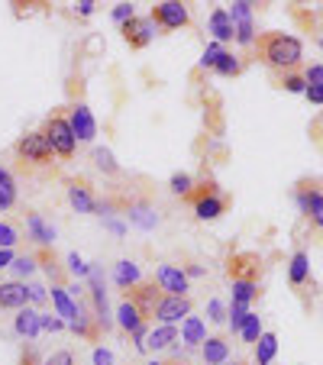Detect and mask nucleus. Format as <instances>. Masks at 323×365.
Wrapping results in <instances>:
<instances>
[{
  "label": "nucleus",
  "instance_id": "obj_1",
  "mask_svg": "<svg viewBox=\"0 0 323 365\" xmlns=\"http://www.w3.org/2000/svg\"><path fill=\"white\" fill-rule=\"evenodd\" d=\"M262 56L272 68H297L304 58V46L297 36H285V33H272L262 42Z\"/></svg>",
  "mask_w": 323,
  "mask_h": 365
},
{
  "label": "nucleus",
  "instance_id": "obj_2",
  "mask_svg": "<svg viewBox=\"0 0 323 365\" xmlns=\"http://www.w3.org/2000/svg\"><path fill=\"white\" fill-rule=\"evenodd\" d=\"M42 136L49 139V146H52L56 155H62V159H72V155H74L78 139H74L72 126H68V117H49L46 133H42Z\"/></svg>",
  "mask_w": 323,
  "mask_h": 365
},
{
  "label": "nucleus",
  "instance_id": "obj_3",
  "mask_svg": "<svg viewBox=\"0 0 323 365\" xmlns=\"http://www.w3.org/2000/svg\"><path fill=\"white\" fill-rule=\"evenodd\" d=\"M152 317L158 323H165V327H175L178 320L191 317V300L188 298H172V294H162V300L156 304V314Z\"/></svg>",
  "mask_w": 323,
  "mask_h": 365
},
{
  "label": "nucleus",
  "instance_id": "obj_4",
  "mask_svg": "<svg viewBox=\"0 0 323 365\" xmlns=\"http://www.w3.org/2000/svg\"><path fill=\"white\" fill-rule=\"evenodd\" d=\"M68 126H72L78 142H94V136H97V120H94V113L88 103H74L72 117H68Z\"/></svg>",
  "mask_w": 323,
  "mask_h": 365
},
{
  "label": "nucleus",
  "instance_id": "obj_5",
  "mask_svg": "<svg viewBox=\"0 0 323 365\" xmlns=\"http://www.w3.org/2000/svg\"><path fill=\"white\" fill-rule=\"evenodd\" d=\"M156 281H158V288L165 291V294H172V298H188V291H191L185 269H175V265H158Z\"/></svg>",
  "mask_w": 323,
  "mask_h": 365
},
{
  "label": "nucleus",
  "instance_id": "obj_6",
  "mask_svg": "<svg viewBox=\"0 0 323 365\" xmlns=\"http://www.w3.org/2000/svg\"><path fill=\"white\" fill-rule=\"evenodd\" d=\"M88 281H91V298H94V314H97V327L110 330V307H107V291H103V272L97 269V265H91V275H88Z\"/></svg>",
  "mask_w": 323,
  "mask_h": 365
},
{
  "label": "nucleus",
  "instance_id": "obj_7",
  "mask_svg": "<svg viewBox=\"0 0 323 365\" xmlns=\"http://www.w3.org/2000/svg\"><path fill=\"white\" fill-rule=\"evenodd\" d=\"M152 19H156L158 29H181L188 26V7L178 0H165V3H156Z\"/></svg>",
  "mask_w": 323,
  "mask_h": 365
},
{
  "label": "nucleus",
  "instance_id": "obj_8",
  "mask_svg": "<svg viewBox=\"0 0 323 365\" xmlns=\"http://www.w3.org/2000/svg\"><path fill=\"white\" fill-rule=\"evenodd\" d=\"M156 33H158V26H156V19L152 17H133L126 26H123V36H126V42L133 49L149 46V42L156 39Z\"/></svg>",
  "mask_w": 323,
  "mask_h": 365
},
{
  "label": "nucleus",
  "instance_id": "obj_9",
  "mask_svg": "<svg viewBox=\"0 0 323 365\" xmlns=\"http://www.w3.org/2000/svg\"><path fill=\"white\" fill-rule=\"evenodd\" d=\"M17 152L26 162H49L52 159V146H49V139L42 136V133H26V136L17 142Z\"/></svg>",
  "mask_w": 323,
  "mask_h": 365
},
{
  "label": "nucleus",
  "instance_id": "obj_10",
  "mask_svg": "<svg viewBox=\"0 0 323 365\" xmlns=\"http://www.w3.org/2000/svg\"><path fill=\"white\" fill-rule=\"evenodd\" d=\"M29 304L26 281H3L0 285V307L3 310H23Z\"/></svg>",
  "mask_w": 323,
  "mask_h": 365
},
{
  "label": "nucleus",
  "instance_id": "obj_11",
  "mask_svg": "<svg viewBox=\"0 0 323 365\" xmlns=\"http://www.w3.org/2000/svg\"><path fill=\"white\" fill-rule=\"evenodd\" d=\"M49 298H52V304H56L58 317L65 320V327H72L74 320L81 317V304H74V298L68 294V291L62 288V285H56V288L49 291Z\"/></svg>",
  "mask_w": 323,
  "mask_h": 365
},
{
  "label": "nucleus",
  "instance_id": "obj_12",
  "mask_svg": "<svg viewBox=\"0 0 323 365\" xmlns=\"http://www.w3.org/2000/svg\"><path fill=\"white\" fill-rule=\"evenodd\" d=\"M223 210H226V204H223V197L217 194V191H204V194L194 197V214H197V220H217Z\"/></svg>",
  "mask_w": 323,
  "mask_h": 365
},
{
  "label": "nucleus",
  "instance_id": "obj_13",
  "mask_svg": "<svg viewBox=\"0 0 323 365\" xmlns=\"http://www.w3.org/2000/svg\"><path fill=\"white\" fill-rule=\"evenodd\" d=\"M201 356L207 365H226V359H230V343L223 337H207L201 346Z\"/></svg>",
  "mask_w": 323,
  "mask_h": 365
},
{
  "label": "nucleus",
  "instance_id": "obj_14",
  "mask_svg": "<svg viewBox=\"0 0 323 365\" xmlns=\"http://www.w3.org/2000/svg\"><path fill=\"white\" fill-rule=\"evenodd\" d=\"M26 233H29V239L39 243V246L56 243V226H49L46 220H42V214H29L26 217Z\"/></svg>",
  "mask_w": 323,
  "mask_h": 365
},
{
  "label": "nucleus",
  "instance_id": "obj_15",
  "mask_svg": "<svg viewBox=\"0 0 323 365\" xmlns=\"http://www.w3.org/2000/svg\"><path fill=\"white\" fill-rule=\"evenodd\" d=\"M288 281H291L295 288H301V285L310 281V255H307L304 249H297V253L291 255V262H288Z\"/></svg>",
  "mask_w": 323,
  "mask_h": 365
},
{
  "label": "nucleus",
  "instance_id": "obj_16",
  "mask_svg": "<svg viewBox=\"0 0 323 365\" xmlns=\"http://www.w3.org/2000/svg\"><path fill=\"white\" fill-rule=\"evenodd\" d=\"M204 339H207V323L201 317H185L181 320V343L188 349L194 346H204Z\"/></svg>",
  "mask_w": 323,
  "mask_h": 365
},
{
  "label": "nucleus",
  "instance_id": "obj_17",
  "mask_svg": "<svg viewBox=\"0 0 323 365\" xmlns=\"http://www.w3.org/2000/svg\"><path fill=\"white\" fill-rule=\"evenodd\" d=\"M210 33H213V39H217V42H230V39H236V29H233V19H230V13H226V10L223 7H217L210 13Z\"/></svg>",
  "mask_w": 323,
  "mask_h": 365
},
{
  "label": "nucleus",
  "instance_id": "obj_18",
  "mask_svg": "<svg viewBox=\"0 0 323 365\" xmlns=\"http://www.w3.org/2000/svg\"><path fill=\"white\" fill-rule=\"evenodd\" d=\"M68 204L78 210V214H94V207H97V201H94L91 194V187L88 185H68Z\"/></svg>",
  "mask_w": 323,
  "mask_h": 365
},
{
  "label": "nucleus",
  "instance_id": "obj_19",
  "mask_svg": "<svg viewBox=\"0 0 323 365\" xmlns=\"http://www.w3.org/2000/svg\"><path fill=\"white\" fill-rule=\"evenodd\" d=\"M117 323H120L126 333H136V330L146 323V317L139 314V307L133 304V300H123L120 307H117Z\"/></svg>",
  "mask_w": 323,
  "mask_h": 365
},
{
  "label": "nucleus",
  "instance_id": "obj_20",
  "mask_svg": "<svg viewBox=\"0 0 323 365\" xmlns=\"http://www.w3.org/2000/svg\"><path fill=\"white\" fill-rule=\"evenodd\" d=\"M13 330H17L19 337H26V339H36L39 337V314L33 307H23L17 314V320H13Z\"/></svg>",
  "mask_w": 323,
  "mask_h": 365
},
{
  "label": "nucleus",
  "instance_id": "obj_21",
  "mask_svg": "<svg viewBox=\"0 0 323 365\" xmlns=\"http://www.w3.org/2000/svg\"><path fill=\"white\" fill-rule=\"evenodd\" d=\"M113 281H117L120 288H136L139 281H142V272H139L136 262L120 259V262H117V269H113Z\"/></svg>",
  "mask_w": 323,
  "mask_h": 365
},
{
  "label": "nucleus",
  "instance_id": "obj_22",
  "mask_svg": "<svg viewBox=\"0 0 323 365\" xmlns=\"http://www.w3.org/2000/svg\"><path fill=\"white\" fill-rule=\"evenodd\" d=\"M178 339V330L175 327H165V323H158L156 330H149L146 337V349H152V353H158V349H168L172 343Z\"/></svg>",
  "mask_w": 323,
  "mask_h": 365
},
{
  "label": "nucleus",
  "instance_id": "obj_23",
  "mask_svg": "<svg viewBox=\"0 0 323 365\" xmlns=\"http://www.w3.org/2000/svg\"><path fill=\"white\" fill-rule=\"evenodd\" d=\"M256 294H258L256 278H233V304L249 307L252 300H256Z\"/></svg>",
  "mask_w": 323,
  "mask_h": 365
},
{
  "label": "nucleus",
  "instance_id": "obj_24",
  "mask_svg": "<svg viewBox=\"0 0 323 365\" xmlns=\"http://www.w3.org/2000/svg\"><path fill=\"white\" fill-rule=\"evenodd\" d=\"M278 356V337L275 333H262L256 343V365H272Z\"/></svg>",
  "mask_w": 323,
  "mask_h": 365
},
{
  "label": "nucleus",
  "instance_id": "obj_25",
  "mask_svg": "<svg viewBox=\"0 0 323 365\" xmlns=\"http://www.w3.org/2000/svg\"><path fill=\"white\" fill-rule=\"evenodd\" d=\"M158 300H162V294H158L156 288H136V298H133V304L139 307V314H142V317H152Z\"/></svg>",
  "mask_w": 323,
  "mask_h": 365
},
{
  "label": "nucleus",
  "instance_id": "obj_26",
  "mask_svg": "<svg viewBox=\"0 0 323 365\" xmlns=\"http://www.w3.org/2000/svg\"><path fill=\"white\" fill-rule=\"evenodd\" d=\"M129 220H133L139 230H156V226H158V214L152 210V207H146V204L129 207Z\"/></svg>",
  "mask_w": 323,
  "mask_h": 365
},
{
  "label": "nucleus",
  "instance_id": "obj_27",
  "mask_svg": "<svg viewBox=\"0 0 323 365\" xmlns=\"http://www.w3.org/2000/svg\"><path fill=\"white\" fill-rule=\"evenodd\" d=\"M262 333H265V330H262V317H258V314H249L246 323H242V330H240V337L246 339V343H258Z\"/></svg>",
  "mask_w": 323,
  "mask_h": 365
},
{
  "label": "nucleus",
  "instance_id": "obj_28",
  "mask_svg": "<svg viewBox=\"0 0 323 365\" xmlns=\"http://www.w3.org/2000/svg\"><path fill=\"white\" fill-rule=\"evenodd\" d=\"M307 217H310V223L317 226L323 233V194L320 191H310V204H307Z\"/></svg>",
  "mask_w": 323,
  "mask_h": 365
},
{
  "label": "nucleus",
  "instance_id": "obj_29",
  "mask_svg": "<svg viewBox=\"0 0 323 365\" xmlns=\"http://www.w3.org/2000/svg\"><path fill=\"white\" fill-rule=\"evenodd\" d=\"M213 68H217V75H223V78H230V75H240V58H236V56H233V52H223V56L220 58H217V65H213Z\"/></svg>",
  "mask_w": 323,
  "mask_h": 365
},
{
  "label": "nucleus",
  "instance_id": "obj_30",
  "mask_svg": "<svg viewBox=\"0 0 323 365\" xmlns=\"http://www.w3.org/2000/svg\"><path fill=\"white\" fill-rule=\"evenodd\" d=\"M226 13H230L233 26H236V23H252V3H249V0H236Z\"/></svg>",
  "mask_w": 323,
  "mask_h": 365
},
{
  "label": "nucleus",
  "instance_id": "obj_31",
  "mask_svg": "<svg viewBox=\"0 0 323 365\" xmlns=\"http://www.w3.org/2000/svg\"><path fill=\"white\" fill-rule=\"evenodd\" d=\"M252 310L249 307H240V304H230V310H226V323H230L233 333H240L242 323H246V317H249Z\"/></svg>",
  "mask_w": 323,
  "mask_h": 365
},
{
  "label": "nucleus",
  "instance_id": "obj_32",
  "mask_svg": "<svg viewBox=\"0 0 323 365\" xmlns=\"http://www.w3.org/2000/svg\"><path fill=\"white\" fill-rule=\"evenodd\" d=\"M10 269H13V275H17V278H29V275L36 272V259H33V255H17Z\"/></svg>",
  "mask_w": 323,
  "mask_h": 365
},
{
  "label": "nucleus",
  "instance_id": "obj_33",
  "mask_svg": "<svg viewBox=\"0 0 323 365\" xmlns=\"http://www.w3.org/2000/svg\"><path fill=\"white\" fill-rule=\"evenodd\" d=\"M68 272H72L74 278H88V275H91V262H84L78 253H68Z\"/></svg>",
  "mask_w": 323,
  "mask_h": 365
},
{
  "label": "nucleus",
  "instance_id": "obj_34",
  "mask_svg": "<svg viewBox=\"0 0 323 365\" xmlns=\"http://www.w3.org/2000/svg\"><path fill=\"white\" fill-rule=\"evenodd\" d=\"M19 243V230L13 223H0V249H13Z\"/></svg>",
  "mask_w": 323,
  "mask_h": 365
},
{
  "label": "nucleus",
  "instance_id": "obj_35",
  "mask_svg": "<svg viewBox=\"0 0 323 365\" xmlns=\"http://www.w3.org/2000/svg\"><path fill=\"white\" fill-rule=\"evenodd\" d=\"M94 162H97V169L113 175L117 171V162H113V152L110 149H94Z\"/></svg>",
  "mask_w": 323,
  "mask_h": 365
},
{
  "label": "nucleus",
  "instance_id": "obj_36",
  "mask_svg": "<svg viewBox=\"0 0 323 365\" xmlns=\"http://www.w3.org/2000/svg\"><path fill=\"white\" fill-rule=\"evenodd\" d=\"M236 42L240 46H252L256 42V23H236Z\"/></svg>",
  "mask_w": 323,
  "mask_h": 365
},
{
  "label": "nucleus",
  "instance_id": "obj_37",
  "mask_svg": "<svg viewBox=\"0 0 323 365\" xmlns=\"http://www.w3.org/2000/svg\"><path fill=\"white\" fill-rule=\"evenodd\" d=\"M223 52H226V49H223L220 42H210V46L204 49V56H201V68H213V65H217V58H220Z\"/></svg>",
  "mask_w": 323,
  "mask_h": 365
},
{
  "label": "nucleus",
  "instance_id": "obj_38",
  "mask_svg": "<svg viewBox=\"0 0 323 365\" xmlns=\"http://www.w3.org/2000/svg\"><path fill=\"white\" fill-rule=\"evenodd\" d=\"M191 187H194L191 175H185V171L172 175V191H175V194H191Z\"/></svg>",
  "mask_w": 323,
  "mask_h": 365
},
{
  "label": "nucleus",
  "instance_id": "obj_39",
  "mask_svg": "<svg viewBox=\"0 0 323 365\" xmlns=\"http://www.w3.org/2000/svg\"><path fill=\"white\" fill-rule=\"evenodd\" d=\"M17 204V185L10 181V185H0V210H10V207Z\"/></svg>",
  "mask_w": 323,
  "mask_h": 365
},
{
  "label": "nucleus",
  "instance_id": "obj_40",
  "mask_svg": "<svg viewBox=\"0 0 323 365\" xmlns=\"http://www.w3.org/2000/svg\"><path fill=\"white\" fill-rule=\"evenodd\" d=\"M285 91L288 94H304L307 91V81H304V75H285Z\"/></svg>",
  "mask_w": 323,
  "mask_h": 365
},
{
  "label": "nucleus",
  "instance_id": "obj_41",
  "mask_svg": "<svg viewBox=\"0 0 323 365\" xmlns=\"http://www.w3.org/2000/svg\"><path fill=\"white\" fill-rule=\"evenodd\" d=\"M207 320H210V323H223V320H226V307H223V300L213 298L210 304H207Z\"/></svg>",
  "mask_w": 323,
  "mask_h": 365
},
{
  "label": "nucleus",
  "instance_id": "obj_42",
  "mask_svg": "<svg viewBox=\"0 0 323 365\" xmlns=\"http://www.w3.org/2000/svg\"><path fill=\"white\" fill-rule=\"evenodd\" d=\"M39 327L49 330V333H58V330H65V320L62 317H49V314H39Z\"/></svg>",
  "mask_w": 323,
  "mask_h": 365
},
{
  "label": "nucleus",
  "instance_id": "obj_43",
  "mask_svg": "<svg viewBox=\"0 0 323 365\" xmlns=\"http://www.w3.org/2000/svg\"><path fill=\"white\" fill-rule=\"evenodd\" d=\"M133 17H136V13H133V3H117V7H113V19L123 23V26H126Z\"/></svg>",
  "mask_w": 323,
  "mask_h": 365
},
{
  "label": "nucleus",
  "instance_id": "obj_44",
  "mask_svg": "<svg viewBox=\"0 0 323 365\" xmlns=\"http://www.w3.org/2000/svg\"><path fill=\"white\" fill-rule=\"evenodd\" d=\"M42 365H74V356L68 353V349H62V353H52Z\"/></svg>",
  "mask_w": 323,
  "mask_h": 365
},
{
  "label": "nucleus",
  "instance_id": "obj_45",
  "mask_svg": "<svg viewBox=\"0 0 323 365\" xmlns=\"http://www.w3.org/2000/svg\"><path fill=\"white\" fill-rule=\"evenodd\" d=\"M91 362L94 365H113V353H110V349H103V346H97L91 353Z\"/></svg>",
  "mask_w": 323,
  "mask_h": 365
},
{
  "label": "nucleus",
  "instance_id": "obj_46",
  "mask_svg": "<svg viewBox=\"0 0 323 365\" xmlns=\"http://www.w3.org/2000/svg\"><path fill=\"white\" fill-rule=\"evenodd\" d=\"M304 81L307 85H317V87H323V65H310L304 71Z\"/></svg>",
  "mask_w": 323,
  "mask_h": 365
},
{
  "label": "nucleus",
  "instance_id": "obj_47",
  "mask_svg": "<svg viewBox=\"0 0 323 365\" xmlns=\"http://www.w3.org/2000/svg\"><path fill=\"white\" fill-rule=\"evenodd\" d=\"M26 288H29V304H42L49 298V291L42 285H26Z\"/></svg>",
  "mask_w": 323,
  "mask_h": 365
},
{
  "label": "nucleus",
  "instance_id": "obj_48",
  "mask_svg": "<svg viewBox=\"0 0 323 365\" xmlns=\"http://www.w3.org/2000/svg\"><path fill=\"white\" fill-rule=\"evenodd\" d=\"M304 97H307V101H310V103H317V107H323V87H317V85H307Z\"/></svg>",
  "mask_w": 323,
  "mask_h": 365
},
{
  "label": "nucleus",
  "instance_id": "obj_49",
  "mask_svg": "<svg viewBox=\"0 0 323 365\" xmlns=\"http://www.w3.org/2000/svg\"><path fill=\"white\" fill-rule=\"evenodd\" d=\"M13 259H17V255H13V249H0V269H10V265H13Z\"/></svg>",
  "mask_w": 323,
  "mask_h": 365
},
{
  "label": "nucleus",
  "instance_id": "obj_50",
  "mask_svg": "<svg viewBox=\"0 0 323 365\" xmlns=\"http://www.w3.org/2000/svg\"><path fill=\"white\" fill-rule=\"evenodd\" d=\"M107 230H110V233H117V236H126V226H123L120 220H110V217H107Z\"/></svg>",
  "mask_w": 323,
  "mask_h": 365
},
{
  "label": "nucleus",
  "instance_id": "obj_51",
  "mask_svg": "<svg viewBox=\"0 0 323 365\" xmlns=\"http://www.w3.org/2000/svg\"><path fill=\"white\" fill-rule=\"evenodd\" d=\"M94 7H97L94 0H81V3H78V13H81V17H91V13H94Z\"/></svg>",
  "mask_w": 323,
  "mask_h": 365
},
{
  "label": "nucleus",
  "instance_id": "obj_52",
  "mask_svg": "<svg viewBox=\"0 0 323 365\" xmlns=\"http://www.w3.org/2000/svg\"><path fill=\"white\" fill-rule=\"evenodd\" d=\"M185 275H188V278H201V275H204V265H188Z\"/></svg>",
  "mask_w": 323,
  "mask_h": 365
},
{
  "label": "nucleus",
  "instance_id": "obj_53",
  "mask_svg": "<svg viewBox=\"0 0 323 365\" xmlns=\"http://www.w3.org/2000/svg\"><path fill=\"white\" fill-rule=\"evenodd\" d=\"M10 181H13V178H10V171L0 169V185H10Z\"/></svg>",
  "mask_w": 323,
  "mask_h": 365
},
{
  "label": "nucleus",
  "instance_id": "obj_54",
  "mask_svg": "<svg viewBox=\"0 0 323 365\" xmlns=\"http://www.w3.org/2000/svg\"><path fill=\"white\" fill-rule=\"evenodd\" d=\"M149 365H165V362H156V359H152V362H149Z\"/></svg>",
  "mask_w": 323,
  "mask_h": 365
},
{
  "label": "nucleus",
  "instance_id": "obj_55",
  "mask_svg": "<svg viewBox=\"0 0 323 365\" xmlns=\"http://www.w3.org/2000/svg\"><path fill=\"white\" fill-rule=\"evenodd\" d=\"M320 42H323V33H320Z\"/></svg>",
  "mask_w": 323,
  "mask_h": 365
},
{
  "label": "nucleus",
  "instance_id": "obj_56",
  "mask_svg": "<svg viewBox=\"0 0 323 365\" xmlns=\"http://www.w3.org/2000/svg\"><path fill=\"white\" fill-rule=\"evenodd\" d=\"M320 46H323V42H320Z\"/></svg>",
  "mask_w": 323,
  "mask_h": 365
},
{
  "label": "nucleus",
  "instance_id": "obj_57",
  "mask_svg": "<svg viewBox=\"0 0 323 365\" xmlns=\"http://www.w3.org/2000/svg\"><path fill=\"white\" fill-rule=\"evenodd\" d=\"M233 365H236V362H233Z\"/></svg>",
  "mask_w": 323,
  "mask_h": 365
}]
</instances>
